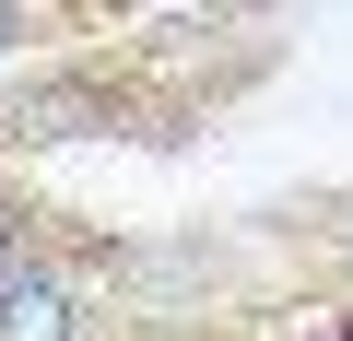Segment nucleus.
<instances>
[{
	"instance_id": "1",
	"label": "nucleus",
	"mask_w": 353,
	"mask_h": 341,
	"mask_svg": "<svg viewBox=\"0 0 353 341\" xmlns=\"http://www.w3.org/2000/svg\"><path fill=\"white\" fill-rule=\"evenodd\" d=\"M71 329H83L71 282H48V271L12 259V282H0V341H71Z\"/></svg>"
},
{
	"instance_id": "2",
	"label": "nucleus",
	"mask_w": 353,
	"mask_h": 341,
	"mask_svg": "<svg viewBox=\"0 0 353 341\" xmlns=\"http://www.w3.org/2000/svg\"><path fill=\"white\" fill-rule=\"evenodd\" d=\"M94 106L83 94H36V106H0V141H71Z\"/></svg>"
},
{
	"instance_id": "3",
	"label": "nucleus",
	"mask_w": 353,
	"mask_h": 341,
	"mask_svg": "<svg viewBox=\"0 0 353 341\" xmlns=\"http://www.w3.org/2000/svg\"><path fill=\"white\" fill-rule=\"evenodd\" d=\"M12 36H24V0H0V48H12Z\"/></svg>"
}]
</instances>
